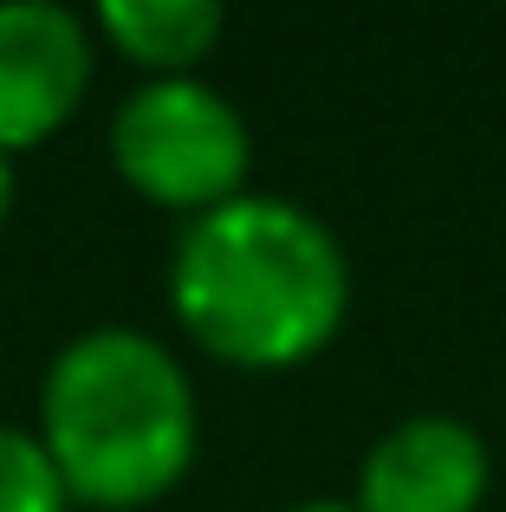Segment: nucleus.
<instances>
[{
	"label": "nucleus",
	"mask_w": 506,
	"mask_h": 512,
	"mask_svg": "<svg viewBox=\"0 0 506 512\" xmlns=\"http://www.w3.org/2000/svg\"><path fill=\"white\" fill-rule=\"evenodd\" d=\"M98 33L150 78H195L228 33V13L215 0H104Z\"/></svg>",
	"instance_id": "6"
},
{
	"label": "nucleus",
	"mask_w": 506,
	"mask_h": 512,
	"mask_svg": "<svg viewBox=\"0 0 506 512\" xmlns=\"http://www.w3.org/2000/svg\"><path fill=\"white\" fill-rule=\"evenodd\" d=\"M13 195H20V175H13V156H0V227L13 214Z\"/></svg>",
	"instance_id": "8"
},
{
	"label": "nucleus",
	"mask_w": 506,
	"mask_h": 512,
	"mask_svg": "<svg viewBox=\"0 0 506 512\" xmlns=\"http://www.w3.org/2000/svg\"><path fill=\"white\" fill-rule=\"evenodd\" d=\"M279 512H357L351 500H305V506H279Z\"/></svg>",
	"instance_id": "9"
},
{
	"label": "nucleus",
	"mask_w": 506,
	"mask_h": 512,
	"mask_svg": "<svg viewBox=\"0 0 506 512\" xmlns=\"http://www.w3.org/2000/svg\"><path fill=\"white\" fill-rule=\"evenodd\" d=\"M169 312L215 363L299 370L351 312V260L305 201L247 188L182 227Z\"/></svg>",
	"instance_id": "1"
},
{
	"label": "nucleus",
	"mask_w": 506,
	"mask_h": 512,
	"mask_svg": "<svg viewBox=\"0 0 506 512\" xmlns=\"http://www.w3.org/2000/svg\"><path fill=\"white\" fill-rule=\"evenodd\" d=\"M65 474L52 467L39 428L0 422V512H65Z\"/></svg>",
	"instance_id": "7"
},
{
	"label": "nucleus",
	"mask_w": 506,
	"mask_h": 512,
	"mask_svg": "<svg viewBox=\"0 0 506 512\" xmlns=\"http://www.w3.org/2000/svg\"><path fill=\"white\" fill-rule=\"evenodd\" d=\"M494 461L461 415H409L383 428L357 467V512H481Z\"/></svg>",
	"instance_id": "5"
},
{
	"label": "nucleus",
	"mask_w": 506,
	"mask_h": 512,
	"mask_svg": "<svg viewBox=\"0 0 506 512\" xmlns=\"http://www.w3.org/2000/svg\"><path fill=\"white\" fill-rule=\"evenodd\" d=\"M111 163L143 201L195 221L247 195L253 130L208 78H143L111 117Z\"/></svg>",
	"instance_id": "3"
},
{
	"label": "nucleus",
	"mask_w": 506,
	"mask_h": 512,
	"mask_svg": "<svg viewBox=\"0 0 506 512\" xmlns=\"http://www.w3.org/2000/svg\"><path fill=\"white\" fill-rule=\"evenodd\" d=\"M39 441L85 506H150L195 467L202 415L176 350L137 325L78 331L39 383Z\"/></svg>",
	"instance_id": "2"
},
{
	"label": "nucleus",
	"mask_w": 506,
	"mask_h": 512,
	"mask_svg": "<svg viewBox=\"0 0 506 512\" xmlns=\"http://www.w3.org/2000/svg\"><path fill=\"white\" fill-rule=\"evenodd\" d=\"M91 20L59 0H0V156L59 137L91 91Z\"/></svg>",
	"instance_id": "4"
}]
</instances>
